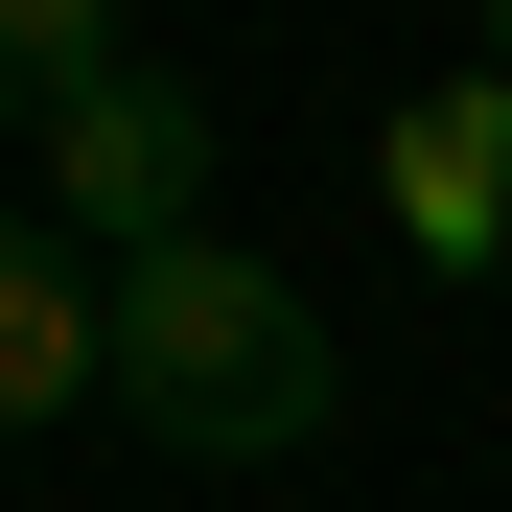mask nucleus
<instances>
[{
    "label": "nucleus",
    "instance_id": "nucleus-1",
    "mask_svg": "<svg viewBox=\"0 0 512 512\" xmlns=\"http://www.w3.org/2000/svg\"><path fill=\"white\" fill-rule=\"evenodd\" d=\"M117 396H140L187 466H280V443H326V303L280 280V256L187 233V256L117 280Z\"/></svg>",
    "mask_w": 512,
    "mask_h": 512
},
{
    "label": "nucleus",
    "instance_id": "nucleus-2",
    "mask_svg": "<svg viewBox=\"0 0 512 512\" xmlns=\"http://www.w3.org/2000/svg\"><path fill=\"white\" fill-rule=\"evenodd\" d=\"M24 210L94 233L117 280H140V256H187V233H210V94H187V70H117L94 117H47V187H24Z\"/></svg>",
    "mask_w": 512,
    "mask_h": 512
},
{
    "label": "nucleus",
    "instance_id": "nucleus-3",
    "mask_svg": "<svg viewBox=\"0 0 512 512\" xmlns=\"http://www.w3.org/2000/svg\"><path fill=\"white\" fill-rule=\"evenodd\" d=\"M373 210L443 256V280H512V70H443V94H396Z\"/></svg>",
    "mask_w": 512,
    "mask_h": 512
},
{
    "label": "nucleus",
    "instance_id": "nucleus-4",
    "mask_svg": "<svg viewBox=\"0 0 512 512\" xmlns=\"http://www.w3.org/2000/svg\"><path fill=\"white\" fill-rule=\"evenodd\" d=\"M70 396H117V280H94L47 210H0V443L70 419Z\"/></svg>",
    "mask_w": 512,
    "mask_h": 512
},
{
    "label": "nucleus",
    "instance_id": "nucleus-5",
    "mask_svg": "<svg viewBox=\"0 0 512 512\" xmlns=\"http://www.w3.org/2000/svg\"><path fill=\"white\" fill-rule=\"evenodd\" d=\"M117 70H140V47H117V0H0V117H94Z\"/></svg>",
    "mask_w": 512,
    "mask_h": 512
},
{
    "label": "nucleus",
    "instance_id": "nucleus-6",
    "mask_svg": "<svg viewBox=\"0 0 512 512\" xmlns=\"http://www.w3.org/2000/svg\"><path fill=\"white\" fill-rule=\"evenodd\" d=\"M489 70H512V24H489Z\"/></svg>",
    "mask_w": 512,
    "mask_h": 512
}]
</instances>
